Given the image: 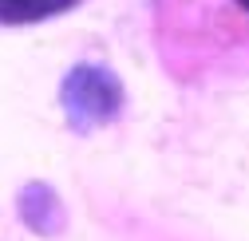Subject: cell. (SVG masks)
I'll list each match as a JSON object with an SVG mask.
<instances>
[{"mask_svg":"<svg viewBox=\"0 0 249 241\" xmlns=\"http://www.w3.org/2000/svg\"><path fill=\"white\" fill-rule=\"evenodd\" d=\"M59 103L75 131H95L123 111V83L111 68L99 64H79L64 75Z\"/></svg>","mask_w":249,"mask_h":241,"instance_id":"1","label":"cell"},{"mask_svg":"<svg viewBox=\"0 0 249 241\" xmlns=\"http://www.w3.org/2000/svg\"><path fill=\"white\" fill-rule=\"evenodd\" d=\"M79 4V0H0V24H40L52 16H64Z\"/></svg>","mask_w":249,"mask_h":241,"instance_id":"2","label":"cell"},{"mask_svg":"<svg viewBox=\"0 0 249 241\" xmlns=\"http://www.w3.org/2000/svg\"><path fill=\"white\" fill-rule=\"evenodd\" d=\"M237 4H241V8H249V0H237Z\"/></svg>","mask_w":249,"mask_h":241,"instance_id":"3","label":"cell"}]
</instances>
